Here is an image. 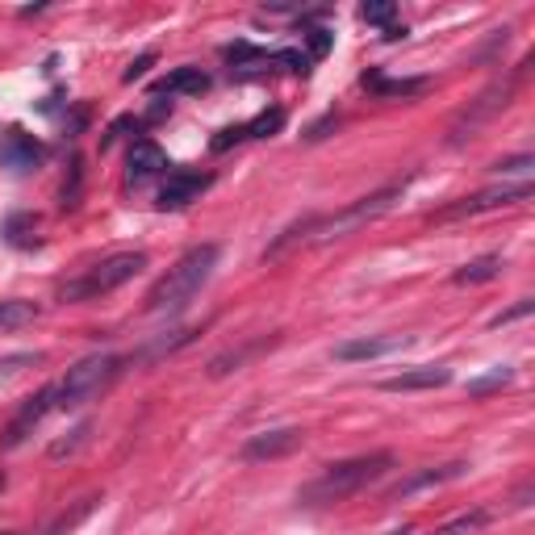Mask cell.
<instances>
[{
	"label": "cell",
	"mask_w": 535,
	"mask_h": 535,
	"mask_svg": "<svg viewBox=\"0 0 535 535\" xmlns=\"http://www.w3.org/2000/svg\"><path fill=\"white\" fill-rule=\"evenodd\" d=\"M510 381H515V368H494V372H485V377H473L469 385H464V389H469V398H485V393H494V389H506Z\"/></svg>",
	"instance_id": "21"
},
{
	"label": "cell",
	"mask_w": 535,
	"mask_h": 535,
	"mask_svg": "<svg viewBox=\"0 0 535 535\" xmlns=\"http://www.w3.org/2000/svg\"><path fill=\"white\" fill-rule=\"evenodd\" d=\"M205 88H209V76L201 67H176V72H168L155 84V97H201Z\"/></svg>",
	"instance_id": "16"
},
{
	"label": "cell",
	"mask_w": 535,
	"mask_h": 535,
	"mask_svg": "<svg viewBox=\"0 0 535 535\" xmlns=\"http://www.w3.org/2000/svg\"><path fill=\"white\" fill-rule=\"evenodd\" d=\"M51 406H59V398H55V385H46V389H38L34 398H26L17 406V414L9 418V427H5V435H0V448L5 452H13V448H21L26 439L34 435V427L42 423L46 414H51Z\"/></svg>",
	"instance_id": "7"
},
{
	"label": "cell",
	"mask_w": 535,
	"mask_h": 535,
	"mask_svg": "<svg viewBox=\"0 0 535 535\" xmlns=\"http://www.w3.org/2000/svg\"><path fill=\"white\" fill-rule=\"evenodd\" d=\"M398 197H402V184H385V189H377V193L360 197L356 205L339 209V214H327V218H306V222H297V226H289L285 235H281V239H276V243L268 247V255H281V251H285V247H293V243H331V239H343V235H356L360 226H368V222L385 218Z\"/></svg>",
	"instance_id": "1"
},
{
	"label": "cell",
	"mask_w": 535,
	"mask_h": 535,
	"mask_svg": "<svg viewBox=\"0 0 535 535\" xmlns=\"http://www.w3.org/2000/svg\"><path fill=\"white\" fill-rule=\"evenodd\" d=\"M46 159V147L38 143L34 134H26V130H5L0 134V168H9V172H30V168H38Z\"/></svg>",
	"instance_id": "9"
},
{
	"label": "cell",
	"mask_w": 535,
	"mask_h": 535,
	"mask_svg": "<svg viewBox=\"0 0 535 535\" xmlns=\"http://www.w3.org/2000/svg\"><path fill=\"white\" fill-rule=\"evenodd\" d=\"M281 126H285V109H264L260 118L247 122V138H272Z\"/></svg>",
	"instance_id": "24"
},
{
	"label": "cell",
	"mask_w": 535,
	"mask_h": 535,
	"mask_svg": "<svg viewBox=\"0 0 535 535\" xmlns=\"http://www.w3.org/2000/svg\"><path fill=\"white\" fill-rule=\"evenodd\" d=\"M469 473V464L464 460H452V464H439V469H423V473H414L406 477L398 490H393V498H414V494H423V490H435V485H444V481H456Z\"/></svg>",
	"instance_id": "15"
},
{
	"label": "cell",
	"mask_w": 535,
	"mask_h": 535,
	"mask_svg": "<svg viewBox=\"0 0 535 535\" xmlns=\"http://www.w3.org/2000/svg\"><path fill=\"white\" fill-rule=\"evenodd\" d=\"M452 381V368L444 364H418V368H406L402 377H389L381 381L385 393H414V389H444Z\"/></svg>",
	"instance_id": "13"
},
{
	"label": "cell",
	"mask_w": 535,
	"mask_h": 535,
	"mask_svg": "<svg viewBox=\"0 0 535 535\" xmlns=\"http://www.w3.org/2000/svg\"><path fill=\"white\" fill-rule=\"evenodd\" d=\"M38 218L34 214H13L9 222H5V239L13 243V247H30V243H38Z\"/></svg>",
	"instance_id": "22"
},
{
	"label": "cell",
	"mask_w": 535,
	"mask_h": 535,
	"mask_svg": "<svg viewBox=\"0 0 535 535\" xmlns=\"http://www.w3.org/2000/svg\"><path fill=\"white\" fill-rule=\"evenodd\" d=\"M218 255H222V247L218 243H201V247H193V251H184L180 260H176V268H168V276L159 281L155 289H151V297H147V314H180L189 301L205 289V281L214 276V268H218Z\"/></svg>",
	"instance_id": "2"
},
{
	"label": "cell",
	"mask_w": 535,
	"mask_h": 535,
	"mask_svg": "<svg viewBox=\"0 0 535 535\" xmlns=\"http://www.w3.org/2000/svg\"><path fill=\"white\" fill-rule=\"evenodd\" d=\"M398 38H406V26H389L385 30V42H398Z\"/></svg>",
	"instance_id": "33"
},
{
	"label": "cell",
	"mask_w": 535,
	"mask_h": 535,
	"mask_svg": "<svg viewBox=\"0 0 535 535\" xmlns=\"http://www.w3.org/2000/svg\"><path fill=\"white\" fill-rule=\"evenodd\" d=\"M306 46H310V55H306V59H327V55H331V46H335V34H331V30H322V26H314V30H306Z\"/></svg>",
	"instance_id": "27"
},
{
	"label": "cell",
	"mask_w": 535,
	"mask_h": 535,
	"mask_svg": "<svg viewBox=\"0 0 535 535\" xmlns=\"http://www.w3.org/2000/svg\"><path fill=\"white\" fill-rule=\"evenodd\" d=\"M209 184H214V176H209V172H189V168L168 172L164 189H159V209H184V205H193L209 189Z\"/></svg>",
	"instance_id": "11"
},
{
	"label": "cell",
	"mask_w": 535,
	"mask_h": 535,
	"mask_svg": "<svg viewBox=\"0 0 535 535\" xmlns=\"http://www.w3.org/2000/svg\"><path fill=\"white\" fill-rule=\"evenodd\" d=\"M331 126H339V118H322L318 126H310V138H327V130Z\"/></svg>",
	"instance_id": "32"
},
{
	"label": "cell",
	"mask_w": 535,
	"mask_h": 535,
	"mask_svg": "<svg viewBox=\"0 0 535 535\" xmlns=\"http://www.w3.org/2000/svg\"><path fill=\"white\" fill-rule=\"evenodd\" d=\"M147 268V255L143 251H118V255H109V260L101 264H92L80 281L72 285H63L59 297L63 301H84V297H101V293H113V289H122L126 281H134L138 272Z\"/></svg>",
	"instance_id": "5"
},
{
	"label": "cell",
	"mask_w": 535,
	"mask_h": 535,
	"mask_svg": "<svg viewBox=\"0 0 535 535\" xmlns=\"http://www.w3.org/2000/svg\"><path fill=\"white\" fill-rule=\"evenodd\" d=\"M276 339H255V343H247V347H230V352H222V356H214L209 360V377H226V372H239L255 352H264V347H272Z\"/></svg>",
	"instance_id": "17"
},
{
	"label": "cell",
	"mask_w": 535,
	"mask_h": 535,
	"mask_svg": "<svg viewBox=\"0 0 535 535\" xmlns=\"http://www.w3.org/2000/svg\"><path fill=\"white\" fill-rule=\"evenodd\" d=\"M531 168H535L531 155H515V159H502V164H494L498 176H531Z\"/></svg>",
	"instance_id": "28"
},
{
	"label": "cell",
	"mask_w": 535,
	"mask_h": 535,
	"mask_svg": "<svg viewBox=\"0 0 535 535\" xmlns=\"http://www.w3.org/2000/svg\"><path fill=\"white\" fill-rule=\"evenodd\" d=\"M306 444V431L301 427H276V431H260L243 444V460H281L289 452H297Z\"/></svg>",
	"instance_id": "10"
},
{
	"label": "cell",
	"mask_w": 535,
	"mask_h": 535,
	"mask_svg": "<svg viewBox=\"0 0 535 535\" xmlns=\"http://www.w3.org/2000/svg\"><path fill=\"white\" fill-rule=\"evenodd\" d=\"M494 515H490V510H469V515H456L452 523H444V527H439L435 535H473V531H481L485 523H490Z\"/></svg>",
	"instance_id": "23"
},
{
	"label": "cell",
	"mask_w": 535,
	"mask_h": 535,
	"mask_svg": "<svg viewBox=\"0 0 535 535\" xmlns=\"http://www.w3.org/2000/svg\"><path fill=\"white\" fill-rule=\"evenodd\" d=\"M80 184H84V164L80 159H72V172H67V180H63V209H76L80 205Z\"/></svg>",
	"instance_id": "26"
},
{
	"label": "cell",
	"mask_w": 535,
	"mask_h": 535,
	"mask_svg": "<svg viewBox=\"0 0 535 535\" xmlns=\"http://www.w3.org/2000/svg\"><path fill=\"white\" fill-rule=\"evenodd\" d=\"M389 469H393V452H368V456H356V460L327 464L322 477H314L306 490H301V506L343 502V498H352L356 490H364V485L381 481Z\"/></svg>",
	"instance_id": "3"
},
{
	"label": "cell",
	"mask_w": 535,
	"mask_h": 535,
	"mask_svg": "<svg viewBox=\"0 0 535 535\" xmlns=\"http://www.w3.org/2000/svg\"><path fill=\"white\" fill-rule=\"evenodd\" d=\"M38 318V306L26 297H5L0 301V331H21L30 327V322Z\"/></svg>",
	"instance_id": "19"
},
{
	"label": "cell",
	"mask_w": 535,
	"mask_h": 535,
	"mask_svg": "<svg viewBox=\"0 0 535 535\" xmlns=\"http://www.w3.org/2000/svg\"><path fill=\"white\" fill-rule=\"evenodd\" d=\"M393 13H398V5L393 0H368V5H360V17L368 21V26H393Z\"/></svg>",
	"instance_id": "25"
},
{
	"label": "cell",
	"mask_w": 535,
	"mask_h": 535,
	"mask_svg": "<svg viewBox=\"0 0 535 535\" xmlns=\"http://www.w3.org/2000/svg\"><path fill=\"white\" fill-rule=\"evenodd\" d=\"M410 347V335H364V339H347L335 347V360L343 364H360V360H381Z\"/></svg>",
	"instance_id": "12"
},
{
	"label": "cell",
	"mask_w": 535,
	"mask_h": 535,
	"mask_svg": "<svg viewBox=\"0 0 535 535\" xmlns=\"http://www.w3.org/2000/svg\"><path fill=\"white\" fill-rule=\"evenodd\" d=\"M159 172H168V155L159 151L151 138H138V143L130 147V159H126V176H130L134 184H147V180H155Z\"/></svg>",
	"instance_id": "14"
},
{
	"label": "cell",
	"mask_w": 535,
	"mask_h": 535,
	"mask_svg": "<svg viewBox=\"0 0 535 535\" xmlns=\"http://www.w3.org/2000/svg\"><path fill=\"white\" fill-rule=\"evenodd\" d=\"M243 138H247V126H226V130H222L209 147H214V151H230L235 143H243Z\"/></svg>",
	"instance_id": "30"
},
{
	"label": "cell",
	"mask_w": 535,
	"mask_h": 535,
	"mask_svg": "<svg viewBox=\"0 0 535 535\" xmlns=\"http://www.w3.org/2000/svg\"><path fill=\"white\" fill-rule=\"evenodd\" d=\"M122 377V356H88L76 368H67V377L55 385V398L63 410H80L88 402H97L101 393Z\"/></svg>",
	"instance_id": "4"
},
{
	"label": "cell",
	"mask_w": 535,
	"mask_h": 535,
	"mask_svg": "<svg viewBox=\"0 0 535 535\" xmlns=\"http://www.w3.org/2000/svg\"><path fill=\"white\" fill-rule=\"evenodd\" d=\"M510 97H515V76L502 80V84H494V88H485L481 97H477V101H473V105L456 118V126H452V143H464V138H469L473 130H481L485 122L494 118L498 109H506V105H510Z\"/></svg>",
	"instance_id": "8"
},
{
	"label": "cell",
	"mask_w": 535,
	"mask_h": 535,
	"mask_svg": "<svg viewBox=\"0 0 535 535\" xmlns=\"http://www.w3.org/2000/svg\"><path fill=\"white\" fill-rule=\"evenodd\" d=\"M498 276H502V255H481V260L456 268L452 281L456 285H485V281H498Z\"/></svg>",
	"instance_id": "18"
},
{
	"label": "cell",
	"mask_w": 535,
	"mask_h": 535,
	"mask_svg": "<svg viewBox=\"0 0 535 535\" xmlns=\"http://www.w3.org/2000/svg\"><path fill=\"white\" fill-rule=\"evenodd\" d=\"M151 63H155V51H143V55H138L130 67H126V72H122V80L126 84H134V80H143L147 72H151Z\"/></svg>",
	"instance_id": "29"
},
{
	"label": "cell",
	"mask_w": 535,
	"mask_h": 535,
	"mask_svg": "<svg viewBox=\"0 0 535 535\" xmlns=\"http://www.w3.org/2000/svg\"><path fill=\"white\" fill-rule=\"evenodd\" d=\"M364 88H372L377 97H418V92L427 88V80L423 76H418V80H385L377 72H368L364 76Z\"/></svg>",
	"instance_id": "20"
},
{
	"label": "cell",
	"mask_w": 535,
	"mask_h": 535,
	"mask_svg": "<svg viewBox=\"0 0 535 535\" xmlns=\"http://www.w3.org/2000/svg\"><path fill=\"white\" fill-rule=\"evenodd\" d=\"M531 197V180L523 184H494V189H485V193H473V197H464L448 209H439L435 222H452V218H473V214H490V209H502V205H519Z\"/></svg>",
	"instance_id": "6"
},
{
	"label": "cell",
	"mask_w": 535,
	"mask_h": 535,
	"mask_svg": "<svg viewBox=\"0 0 535 535\" xmlns=\"http://www.w3.org/2000/svg\"><path fill=\"white\" fill-rule=\"evenodd\" d=\"M523 314H531V301H519L515 310H506V314H498L494 318V327H502V322H515V318H523Z\"/></svg>",
	"instance_id": "31"
}]
</instances>
